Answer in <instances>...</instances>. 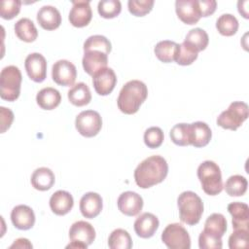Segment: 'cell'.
I'll list each match as a JSON object with an SVG mask.
<instances>
[{"label": "cell", "instance_id": "1f68e13d", "mask_svg": "<svg viewBox=\"0 0 249 249\" xmlns=\"http://www.w3.org/2000/svg\"><path fill=\"white\" fill-rule=\"evenodd\" d=\"M169 136L172 142L178 146L191 145V124L181 123L173 125Z\"/></svg>", "mask_w": 249, "mask_h": 249}, {"label": "cell", "instance_id": "4fadbf2b", "mask_svg": "<svg viewBox=\"0 0 249 249\" xmlns=\"http://www.w3.org/2000/svg\"><path fill=\"white\" fill-rule=\"evenodd\" d=\"M117 204L123 214L132 217L141 212L143 208V198L135 192L126 191L120 195Z\"/></svg>", "mask_w": 249, "mask_h": 249}, {"label": "cell", "instance_id": "60d3db41", "mask_svg": "<svg viewBox=\"0 0 249 249\" xmlns=\"http://www.w3.org/2000/svg\"><path fill=\"white\" fill-rule=\"evenodd\" d=\"M248 230H234V231L229 237L230 249L247 248L248 247Z\"/></svg>", "mask_w": 249, "mask_h": 249}, {"label": "cell", "instance_id": "e0dca14e", "mask_svg": "<svg viewBox=\"0 0 249 249\" xmlns=\"http://www.w3.org/2000/svg\"><path fill=\"white\" fill-rule=\"evenodd\" d=\"M11 221L15 228L26 231L31 229L35 224V214L31 207L19 204L13 208L11 212Z\"/></svg>", "mask_w": 249, "mask_h": 249}, {"label": "cell", "instance_id": "44dd1931", "mask_svg": "<svg viewBox=\"0 0 249 249\" xmlns=\"http://www.w3.org/2000/svg\"><path fill=\"white\" fill-rule=\"evenodd\" d=\"M74 205V199L70 193L63 190L54 192L50 198L51 210L58 216H63L71 211Z\"/></svg>", "mask_w": 249, "mask_h": 249}, {"label": "cell", "instance_id": "603a6c76", "mask_svg": "<svg viewBox=\"0 0 249 249\" xmlns=\"http://www.w3.org/2000/svg\"><path fill=\"white\" fill-rule=\"evenodd\" d=\"M191 124V145L196 148L206 146L212 137L209 125L204 122H195Z\"/></svg>", "mask_w": 249, "mask_h": 249}, {"label": "cell", "instance_id": "5b68a950", "mask_svg": "<svg viewBox=\"0 0 249 249\" xmlns=\"http://www.w3.org/2000/svg\"><path fill=\"white\" fill-rule=\"evenodd\" d=\"M21 73L18 67L9 65L0 73V96L7 101H15L18 98L21 86Z\"/></svg>", "mask_w": 249, "mask_h": 249}, {"label": "cell", "instance_id": "ffe728a7", "mask_svg": "<svg viewBox=\"0 0 249 249\" xmlns=\"http://www.w3.org/2000/svg\"><path fill=\"white\" fill-rule=\"evenodd\" d=\"M37 21L43 29L54 30L61 23V15L55 7L45 5L37 13Z\"/></svg>", "mask_w": 249, "mask_h": 249}, {"label": "cell", "instance_id": "277c9868", "mask_svg": "<svg viewBox=\"0 0 249 249\" xmlns=\"http://www.w3.org/2000/svg\"><path fill=\"white\" fill-rule=\"evenodd\" d=\"M197 178L203 192L208 196H217L224 189L221 169L213 160H204L198 165Z\"/></svg>", "mask_w": 249, "mask_h": 249}, {"label": "cell", "instance_id": "52a82bcc", "mask_svg": "<svg viewBox=\"0 0 249 249\" xmlns=\"http://www.w3.org/2000/svg\"><path fill=\"white\" fill-rule=\"evenodd\" d=\"M161 241L170 249H190L191 237L187 230L179 223L169 224L161 233Z\"/></svg>", "mask_w": 249, "mask_h": 249}, {"label": "cell", "instance_id": "8d00e7d4", "mask_svg": "<svg viewBox=\"0 0 249 249\" xmlns=\"http://www.w3.org/2000/svg\"><path fill=\"white\" fill-rule=\"evenodd\" d=\"M83 49L84 50H89V49L99 50L109 54L112 50V46H111V42L105 36L91 35L88 39H86Z\"/></svg>", "mask_w": 249, "mask_h": 249}, {"label": "cell", "instance_id": "d590c367", "mask_svg": "<svg viewBox=\"0 0 249 249\" xmlns=\"http://www.w3.org/2000/svg\"><path fill=\"white\" fill-rule=\"evenodd\" d=\"M98 14L104 18H113L120 15L122 4L119 0H101L97 6Z\"/></svg>", "mask_w": 249, "mask_h": 249}, {"label": "cell", "instance_id": "3957f363", "mask_svg": "<svg viewBox=\"0 0 249 249\" xmlns=\"http://www.w3.org/2000/svg\"><path fill=\"white\" fill-rule=\"evenodd\" d=\"M180 220L189 225H196L203 213V202L201 198L192 191L181 193L177 198Z\"/></svg>", "mask_w": 249, "mask_h": 249}, {"label": "cell", "instance_id": "7402d4cb", "mask_svg": "<svg viewBox=\"0 0 249 249\" xmlns=\"http://www.w3.org/2000/svg\"><path fill=\"white\" fill-rule=\"evenodd\" d=\"M228 211L231 215L232 228L234 230L249 231V207L246 203L234 201L228 205Z\"/></svg>", "mask_w": 249, "mask_h": 249}, {"label": "cell", "instance_id": "d4e9b609", "mask_svg": "<svg viewBox=\"0 0 249 249\" xmlns=\"http://www.w3.org/2000/svg\"><path fill=\"white\" fill-rule=\"evenodd\" d=\"M36 101L42 109L53 110L60 104L61 95L57 89L47 87L38 91L36 95Z\"/></svg>", "mask_w": 249, "mask_h": 249}, {"label": "cell", "instance_id": "4316f807", "mask_svg": "<svg viewBox=\"0 0 249 249\" xmlns=\"http://www.w3.org/2000/svg\"><path fill=\"white\" fill-rule=\"evenodd\" d=\"M68 99L75 106L82 107L89 104L91 100V93L87 84L81 82L72 86L68 90Z\"/></svg>", "mask_w": 249, "mask_h": 249}, {"label": "cell", "instance_id": "9c48e42d", "mask_svg": "<svg viewBox=\"0 0 249 249\" xmlns=\"http://www.w3.org/2000/svg\"><path fill=\"white\" fill-rule=\"evenodd\" d=\"M77 77L76 66L66 59H59L53 65L52 78L59 86L70 87Z\"/></svg>", "mask_w": 249, "mask_h": 249}, {"label": "cell", "instance_id": "30bf717a", "mask_svg": "<svg viewBox=\"0 0 249 249\" xmlns=\"http://www.w3.org/2000/svg\"><path fill=\"white\" fill-rule=\"evenodd\" d=\"M24 67L28 77L36 83L43 82L47 77V61L39 53L28 54L24 61Z\"/></svg>", "mask_w": 249, "mask_h": 249}, {"label": "cell", "instance_id": "ac0fdd59", "mask_svg": "<svg viewBox=\"0 0 249 249\" xmlns=\"http://www.w3.org/2000/svg\"><path fill=\"white\" fill-rule=\"evenodd\" d=\"M103 201L100 195L94 192L86 193L80 199V211L85 218L93 219L102 210Z\"/></svg>", "mask_w": 249, "mask_h": 249}, {"label": "cell", "instance_id": "9a60e30c", "mask_svg": "<svg viewBox=\"0 0 249 249\" xmlns=\"http://www.w3.org/2000/svg\"><path fill=\"white\" fill-rule=\"evenodd\" d=\"M175 11L178 18L186 24H195L201 18L197 0H177Z\"/></svg>", "mask_w": 249, "mask_h": 249}, {"label": "cell", "instance_id": "5bb4252c", "mask_svg": "<svg viewBox=\"0 0 249 249\" xmlns=\"http://www.w3.org/2000/svg\"><path fill=\"white\" fill-rule=\"evenodd\" d=\"M92 18L89 1H72V8L69 12V21L75 27L87 26Z\"/></svg>", "mask_w": 249, "mask_h": 249}, {"label": "cell", "instance_id": "7c38bea8", "mask_svg": "<svg viewBox=\"0 0 249 249\" xmlns=\"http://www.w3.org/2000/svg\"><path fill=\"white\" fill-rule=\"evenodd\" d=\"M92 84L95 91L105 96L113 91L117 84V76L112 68L105 67L92 76Z\"/></svg>", "mask_w": 249, "mask_h": 249}, {"label": "cell", "instance_id": "ee69618b", "mask_svg": "<svg viewBox=\"0 0 249 249\" xmlns=\"http://www.w3.org/2000/svg\"><path fill=\"white\" fill-rule=\"evenodd\" d=\"M198 6L201 17H208L216 11L217 2L215 0H199Z\"/></svg>", "mask_w": 249, "mask_h": 249}, {"label": "cell", "instance_id": "b9f144b4", "mask_svg": "<svg viewBox=\"0 0 249 249\" xmlns=\"http://www.w3.org/2000/svg\"><path fill=\"white\" fill-rule=\"evenodd\" d=\"M198 246L200 249H221L223 242L222 238L202 231L198 236Z\"/></svg>", "mask_w": 249, "mask_h": 249}, {"label": "cell", "instance_id": "d6986e66", "mask_svg": "<svg viewBox=\"0 0 249 249\" xmlns=\"http://www.w3.org/2000/svg\"><path fill=\"white\" fill-rule=\"evenodd\" d=\"M69 238L71 241H79L89 246L95 239V230L89 222L77 221L70 227Z\"/></svg>", "mask_w": 249, "mask_h": 249}, {"label": "cell", "instance_id": "f6af8a7d", "mask_svg": "<svg viewBox=\"0 0 249 249\" xmlns=\"http://www.w3.org/2000/svg\"><path fill=\"white\" fill-rule=\"evenodd\" d=\"M33 245L30 243V241L27 238H18L14 241V243L10 246V248H32Z\"/></svg>", "mask_w": 249, "mask_h": 249}, {"label": "cell", "instance_id": "cb8c5ba5", "mask_svg": "<svg viewBox=\"0 0 249 249\" xmlns=\"http://www.w3.org/2000/svg\"><path fill=\"white\" fill-rule=\"evenodd\" d=\"M54 174L48 167H39L31 175V185L38 191H48L54 184Z\"/></svg>", "mask_w": 249, "mask_h": 249}, {"label": "cell", "instance_id": "836d02e7", "mask_svg": "<svg viewBox=\"0 0 249 249\" xmlns=\"http://www.w3.org/2000/svg\"><path fill=\"white\" fill-rule=\"evenodd\" d=\"M216 28L224 36H232L238 29V20L231 14H223L216 21Z\"/></svg>", "mask_w": 249, "mask_h": 249}, {"label": "cell", "instance_id": "d6a6232c", "mask_svg": "<svg viewBox=\"0 0 249 249\" xmlns=\"http://www.w3.org/2000/svg\"><path fill=\"white\" fill-rule=\"evenodd\" d=\"M184 41L187 42L192 47H194L199 53L206 49L209 43V37L205 30L199 27H196V28L191 29L187 33Z\"/></svg>", "mask_w": 249, "mask_h": 249}, {"label": "cell", "instance_id": "7bdbcfd3", "mask_svg": "<svg viewBox=\"0 0 249 249\" xmlns=\"http://www.w3.org/2000/svg\"><path fill=\"white\" fill-rule=\"evenodd\" d=\"M14 121V113L9 108L0 107V122H1V133H4L10 128Z\"/></svg>", "mask_w": 249, "mask_h": 249}, {"label": "cell", "instance_id": "7dc6e473", "mask_svg": "<svg viewBox=\"0 0 249 249\" xmlns=\"http://www.w3.org/2000/svg\"><path fill=\"white\" fill-rule=\"evenodd\" d=\"M87 247H88V245H86L82 242H79V241H71V243H69L66 246V248H82V249L87 248Z\"/></svg>", "mask_w": 249, "mask_h": 249}, {"label": "cell", "instance_id": "484cf974", "mask_svg": "<svg viewBox=\"0 0 249 249\" xmlns=\"http://www.w3.org/2000/svg\"><path fill=\"white\" fill-rule=\"evenodd\" d=\"M17 37L26 43H31L37 39L38 30L34 22L28 18L18 19L14 26Z\"/></svg>", "mask_w": 249, "mask_h": 249}, {"label": "cell", "instance_id": "e575fe53", "mask_svg": "<svg viewBox=\"0 0 249 249\" xmlns=\"http://www.w3.org/2000/svg\"><path fill=\"white\" fill-rule=\"evenodd\" d=\"M197 55L198 52L187 42L183 41V43L179 44L175 61L179 65H191L197 58Z\"/></svg>", "mask_w": 249, "mask_h": 249}, {"label": "cell", "instance_id": "6da1fadb", "mask_svg": "<svg viewBox=\"0 0 249 249\" xmlns=\"http://www.w3.org/2000/svg\"><path fill=\"white\" fill-rule=\"evenodd\" d=\"M168 164L164 158L159 155L151 156L142 160L134 170V180L142 189L151 188L161 183L167 176Z\"/></svg>", "mask_w": 249, "mask_h": 249}, {"label": "cell", "instance_id": "8fae6325", "mask_svg": "<svg viewBox=\"0 0 249 249\" xmlns=\"http://www.w3.org/2000/svg\"><path fill=\"white\" fill-rule=\"evenodd\" d=\"M84 70L90 76H93L97 71L107 67L108 53L94 49L84 50L82 59Z\"/></svg>", "mask_w": 249, "mask_h": 249}, {"label": "cell", "instance_id": "83f0119b", "mask_svg": "<svg viewBox=\"0 0 249 249\" xmlns=\"http://www.w3.org/2000/svg\"><path fill=\"white\" fill-rule=\"evenodd\" d=\"M178 48H179V44L173 41L163 40V41H160L155 46L154 52L159 60L164 63H168V62L175 61Z\"/></svg>", "mask_w": 249, "mask_h": 249}, {"label": "cell", "instance_id": "ab89813d", "mask_svg": "<svg viewBox=\"0 0 249 249\" xmlns=\"http://www.w3.org/2000/svg\"><path fill=\"white\" fill-rule=\"evenodd\" d=\"M21 2L19 0H3L0 5V16L4 19H12L20 11Z\"/></svg>", "mask_w": 249, "mask_h": 249}, {"label": "cell", "instance_id": "8992f818", "mask_svg": "<svg viewBox=\"0 0 249 249\" xmlns=\"http://www.w3.org/2000/svg\"><path fill=\"white\" fill-rule=\"evenodd\" d=\"M248 105L242 101H233L217 118V124L225 129L236 130L248 118Z\"/></svg>", "mask_w": 249, "mask_h": 249}, {"label": "cell", "instance_id": "f35d334b", "mask_svg": "<svg viewBox=\"0 0 249 249\" xmlns=\"http://www.w3.org/2000/svg\"><path fill=\"white\" fill-rule=\"evenodd\" d=\"M154 6V0H129L128 11L135 17H144L150 13Z\"/></svg>", "mask_w": 249, "mask_h": 249}, {"label": "cell", "instance_id": "bcb514c9", "mask_svg": "<svg viewBox=\"0 0 249 249\" xmlns=\"http://www.w3.org/2000/svg\"><path fill=\"white\" fill-rule=\"evenodd\" d=\"M243 3H244V1H238V2H237L238 12H239V14H241L245 18H248V10H247V8H246L247 5L244 7V6H243Z\"/></svg>", "mask_w": 249, "mask_h": 249}, {"label": "cell", "instance_id": "2e32d148", "mask_svg": "<svg viewBox=\"0 0 249 249\" xmlns=\"http://www.w3.org/2000/svg\"><path fill=\"white\" fill-rule=\"evenodd\" d=\"M160 226L159 219L150 212H144L138 216L134 222L135 233L141 238H150L157 231Z\"/></svg>", "mask_w": 249, "mask_h": 249}, {"label": "cell", "instance_id": "4dcf8cb0", "mask_svg": "<svg viewBox=\"0 0 249 249\" xmlns=\"http://www.w3.org/2000/svg\"><path fill=\"white\" fill-rule=\"evenodd\" d=\"M108 246L111 249H130L132 240L128 231L124 229L114 230L108 237Z\"/></svg>", "mask_w": 249, "mask_h": 249}, {"label": "cell", "instance_id": "74e56055", "mask_svg": "<svg viewBox=\"0 0 249 249\" xmlns=\"http://www.w3.org/2000/svg\"><path fill=\"white\" fill-rule=\"evenodd\" d=\"M164 139L163 131L159 126H151L144 132V143L148 148H159Z\"/></svg>", "mask_w": 249, "mask_h": 249}, {"label": "cell", "instance_id": "7a4b0ae2", "mask_svg": "<svg viewBox=\"0 0 249 249\" xmlns=\"http://www.w3.org/2000/svg\"><path fill=\"white\" fill-rule=\"evenodd\" d=\"M148 95L147 86L139 80H131L124 85L120 90L117 104L121 112L132 115L135 114Z\"/></svg>", "mask_w": 249, "mask_h": 249}, {"label": "cell", "instance_id": "f546056e", "mask_svg": "<svg viewBox=\"0 0 249 249\" xmlns=\"http://www.w3.org/2000/svg\"><path fill=\"white\" fill-rule=\"evenodd\" d=\"M247 179L238 174L231 175V177H229L224 185V189L230 196H243L247 191Z\"/></svg>", "mask_w": 249, "mask_h": 249}, {"label": "cell", "instance_id": "ba28073f", "mask_svg": "<svg viewBox=\"0 0 249 249\" xmlns=\"http://www.w3.org/2000/svg\"><path fill=\"white\" fill-rule=\"evenodd\" d=\"M75 126L78 132L85 137H93L102 127V119L94 110L82 111L75 120Z\"/></svg>", "mask_w": 249, "mask_h": 249}, {"label": "cell", "instance_id": "f1b7e54d", "mask_svg": "<svg viewBox=\"0 0 249 249\" xmlns=\"http://www.w3.org/2000/svg\"><path fill=\"white\" fill-rule=\"evenodd\" d=\"M227 220L221 213H213L207 217L203 231L217 237L222 238L227 231Z\"/></svg>", "mask_w": 249, "mask_h": 249}]
</instances>
